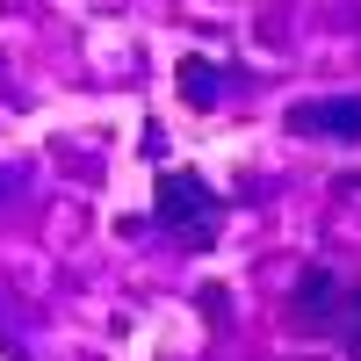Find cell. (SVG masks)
Segmentation results:
<instances>
[{"instance_id": "obj_1", "label": "cell", "mask_w": 361, "mask_h": 361, "mask_svg": "<svg viewBox=\"0 0 361 361\" xmlns=\"http://www.w3.org/2000/svg\"><path fill=\"white\" fill-rule=\"evenodd\" d=\"M159 224L188 231V246H209L217 238V195L195 173H173V180H159Z\"/></svg>"}, {"instance_id": "obj_2", "label": "cell", "mask_w": 361, "mask_h": 361, "mask_svg": "<svg viewBox=\"0 0 361 361\" xmlns=\"http://www.w3.org/2000/svg\"><path fill=\"white\" fill-rule=\"evenodd\" d=\"M289 123L304 130V137H361V94H340V102H296L289 109Z\"/></svg>"}, {"instance_id": "obj_3", "label": "cell", "mask_w": 361, "mask_h": 361, "mask_svg": "<svg viewBox=\"0 0 361 361\" xmlns=\"http://www.w3.org/2000/svg\"><path fill=\"white\" fill-rule=\"evenodd\" d=\"M340 275H325V267H311V275L304 282H296V325H311V333H318V325H333L340 318Z\"/></svg>"}, {"instance_id": "obj_4", "label": "cell", "mask_w": 361, "mask_h": 361, "mask_svg": "<svg viewBox=\"0 0 361 361\" xmlns=\"http://www.w3.org/2000/svg\"><path fill=\"white\" fill-rule=\"evenodd\" d=\"M180 94H188L195 109H209L217 102V66H209V58H188V66H180Z\"/></svg>"}]
</instances>
